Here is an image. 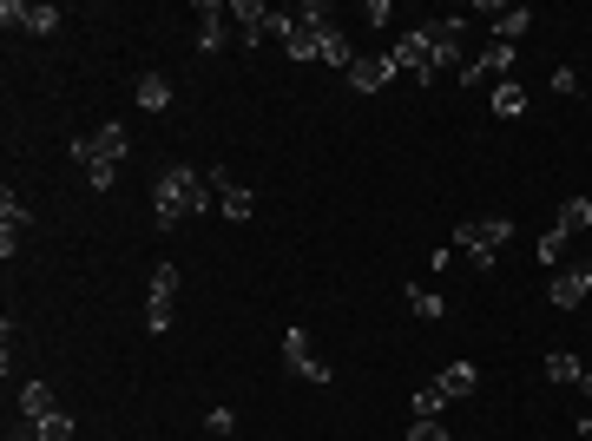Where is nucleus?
Instances as JSON below:
<instances>
[{
  "label": "nucleus",
  "mask_w": 592,
  "mask_h": 441,
  "mask_svg": "<svg viewBox=\"0 0 592 441\" xmlns=\"http://www.w3.org/2000/svg\"><path fill=\"white\" fill-rule=\"evenodd\" d=\"M435 389L448 395V402H461V395H474V389H481V369H474V363H448V369L435 376Z\"/></svg>",
  "instance_id": "nucleus-13"
},
{
  "label": "nucleus",
  "mask_w": 592,
  "mask_h": 441,
  "mask_svg": "<svg viewBox=\"0 0 592 441\" xmlns=\"http://www.w3.org/2000/svg\"><path fill=\"white\" fill-rule=\"evenodd\" d=\"M0 369H7V376H14V316H7V323H0Z\"/></svg>",
  "instance_id": "nucleus-33"
},
{
  "label": "nucleus",
  "mask_w": 592,
  "mask_h": 441,
  "mask_svg": "<svg viewBox=\"0 0 592 441\" xmlns=\"http://www.w3.org/2000/svg\"><path fill=\"white\" fill-rule=\"evenodd\" d=\"M211 172H191V165H165L158 172V185H152V218H158V231H172L178 218H198V211H211Z\"/></svg>",
  "instance_id": "nucleus-1"
},
{
  "label": "nucleus",
  "mask_w": 592,
  "mask_h": 441,
  "mask_svg": "<svg viewBox=\"0 0 592 441\" xmlns=\"http://www.w3.org/2000/svg\"><path fill=\"white\" fill-rule=\"evenodd\" d=\"M579 369H586V363H579L573 349H553V356L540 363V376H546V382H579Z\"/></svg>",
  "instance_id": "nucleus-22"
},
{
  "label": "nucleus",
  "mask_w": 592,
  "mask_h": 441,
  "mask_svg": "<svg viewBox=\"0 0 592 441\" xmlns=\"http://www.w3.org/2000/svg\"><path fill=\"white\" fill-rule=\"evenodd\" d=\"M408 441H454V435L441 422H415V428H408Z\"/></svg>",
  "instance_id": "nucleus-34"
},
{
  "label": "nucleus",
  "mask_w": 592,
  "mask_h": 441,
  "mask_svg": "<svg viewBox=\"0 0 592 441\" xmlns=\"http://www.w3.org/2000/svg\"><path fill=\"white\" fill-rule=\"evenodd\" d=\"M389 60H395V73H415L421 86H435V66H428V33H402L389 47Z\"/></svg>",
  "instance_id": "nucleus-7"
},
{
  "label": "nucleus",
  "mask_w": 592,
  "mask_h": 441,
  "mask_svg": "<svg viewBox=\"0 0 592 441\" xmlns=\"http://www.w3.org/2000/svg\"><path fill=\"white\" fill-rule=\"evenodd\" d=\"M204 428H211V435H237V409H211Z\"/></svg>",
  "instance_id": "nucleus-31"
},
{
  "label": "nucleus",
  "mask_w": 592,
  "mask_h": 441,
  "mask_svg": "<svg viewBox=\"0 0 592 441\" xmlns=\"http://www.w3.org/2000/svg\"><path fill=\"white\" fill-rule=\"evenodd\" d=\"M283 369L303 382H316V389H329V363L310 349V330H283Z\"/></svg>",
  "instance_id": "nucleus-4"
},
{
  "label": "nucleus",
  "mask_w": 592,
  "mask_h": 441,
  "mask_svg": "<svg viewBox=\"0 0 592 441\" xmlns=\"http://www.w3.org/2000/svg\"><path fill=\"white\" fill-rule=\"evenodd\" d=\"M441 409H448L441 389H415V422H441Z\"/></svg>",
  "instance_id": "nucleus-26"
},
{
  "label": "nucleus",
  "mask_w": 592,
  "mask_h": 441,
  "mask_svg": "<svg viewBox=\"0 0 592 441\" xmlns=\"http://www.w3.org/2000/svg\"><path fill=\"white\" fill-rule=\"evenodd\" d=\"M211 191H218V205H224V218H231V224L257 218V191H250L244 178H224V172H211Z\"/></svg>",
  "instance_id": "nucleus-8"
},
{
  "label": "nucleus",
  "mask_w": 592,
  "mask_h": 441,
  "mask_svg": "<svg viewBox=\"0 0 592 441\" xmlns=\"http://www.w3.org/2000/svg\"><path fill=\"white\" fill-rule=\"evenodd\" d=\"M389 79H395L389 53H356V66H349V86H356V93H382Z\"/></svg>",
  "instance_id": "nucleus-9"
},
{
  "label": "nucleus",
  "mask_w": 592,
  "mask_h": 441,
  "mask_svg": "<svg viewBox=\"0 0 592 441\" xmlns=\"http://www.w3.org/2000/svg\"><path fill=\"white\" fill-rule=\"evenodd\" d=\"M494 73H514V47H507V40H487V47L474 53L454 79H461V86H481V79H494Z\"/></svg>",
  "instance_id": "nucleus-5"
},
{
  "label": "nucleus",
  "mask_w": 592,
  "mask_h": 441,
  "mask_svg": "<svg viewBox=\"0 0 592 441\" xmlns=\"http://www.w3.org/2000/svg\"><path fill=\"white\" fill-rule=\"evenodd\" d=\"M145 330H152V336L172 330V303H145Z\"/></svg>",
  "instance_id": "nucleus-30"
},
{
  "label": "nucleus",
  "mask_w": 592,
  "mask_h": 441,
  "mask_svg": "<svg viewBox=\"0 0 592 441\" xmlns=\"http://www.w3.org/2000/svg\"><path fill=\"white\" fill-rule=\"evenodd\" d=\"M408 310H415L421 323H441V316H448V297H441V290H421V284H408Z\"/></svg>",
  "instance_id": "nucleus-19"
},
{
  "label": "nucleus",
  "mask_w": 592,
  "mask_h": 441,
  "mask_svg": "<svg viewBox=\"0 0 592 441\" xmlns=\"http://www.w3.org/2000/svg\"><path fill=\"white\" fill-rule=\"evenodd\" d=\"M27 7H33V0H0V20H7V27H20V33H27Z\"/></svg>",
  "instance_id": "nucleus-32"
},
{
  "label": "nucleus",
  "mask_w": 592,
  "mask_h": 441,
  "mask_svg": "<svg viewBox=\"0 0 592 441\" xmlns=\"http://www.w3.org/2000/svg\"><path fill=\"white\" fill-rule=\"evenodd\" d=\"M421 33H428V66H435V73H461V66H468V53H461L468 14H441L435 27H421Z\"/></svg>",
  "instance_id": "nucleus-2"
},
{
  "label": "nucleus",
  "mask_w": 592,
  "mask_h": 441,
  "mask_svg": "<svg viewBox=\"0 0 592 441\" xmlns=\"http://www.w3.org/2000/svg\"><path fill=\"white\" fill-rule=\"evenodd\" d=\"M125 152H132V139H125L119 119H112V126H99V132H73V139H66V158H73V165H93V158L125 165Z\"/></svg>",
  "instance_id": "nucleus-3"
},
{
  "label": "nucleus",
  "mask_w": 592,
  "mask_h": 441,
  "mask_svg": "<svg viewBox=\"0 0 592 441\" xmlns=\"http://www.w3.org/2000/svg\"><path fill=\"white\" fill-rule=\"evenodd\" d=\"M494 112L500 119H520V112H527V86H520V79H500L494 86Z\"/></svg>",
  "instance_id": "nucleus-21"
},
{
  "label": "nucleus",
  "mask_w": 592,
  "mask_h": 441,
  "mask_svg": "<svg viewBox=\"0 0 592 441\" xmlns=\"http://www.w3.org/2000/svg\"><path fill=\"white\" fill-rule=\"evenodd\" d=\"M145 290H152V303H172V297H178V270H172V264H158Z\"/></svg>",
  "instance_id": "nucleus-27"
},
{
  "label": "nucleus",
  "mask_w": 592,
  "mask_h": 441,
  "mask_svg": "<svg viewBox=\"0 0 592 441\" xmlns=\"http://www.w3.org/2000/svg\"><path fill=\"white\" fill-rule=\"evenodd\" d=\"M198 20H204V27H198V47L218 53L224 40H231V7H218V0H198Z\"/></svg>",
  "instance_id": "nucleus-11"
},
{
  "label": "nucleus",
  "mask_w": 592,
  "mask_h": 441,
  "mask_svg": "<svg viewBox=\"0 0 592 441\" xmlns=\"http://www.w3.org/2000/svg\"><path fill=\"white\" fill-rule=\"evenodd\" d=\"M53 409H60V402H53L47 382H20V415H27V422H40V415H53Z\"/></svg>",
  "instance_id": "nucleus-16"
},
{
  "label": "nucleus",
  "mask_w": 592,
  "mask_h": 441,
  "mask_svg": "<svg viewBox=\"0 0 592 441\" xmlns=\"http://www.w3.org/2000/svg\"><path fill=\"white\" fill-rule=\"evenodd\" d=\"M172 106V73H145L139 79V112H165Z\"/></svg>",
  "instance_id": "nucleus-15"
},
{
  "label": "nucleus",
  "mask_w": 592,
  "mask_h": 441,
  "mask_svg": "<svg viewBox=\"0 0 592 441\" xmlns=\"http://www.w3.org/2000/svg\"><path fill=\"white\" fill-rule=\"evenodd\" d=\"M316 60L336 66V73H349V66H356V47H349V33H343V27H329V33H323V47H316Z\"/></svg>",
  "instance_id": "nucleus-14"
},
{
  "label": "nucleus",
  "mask_w": 592,
  "mask_h": 441,
  "mask_svg": "<svg viewBox=\"0 0 592 441\" xmlns=\"http://www.w3.org/2000/svg\"><path fill=\"white\" fill-rule=\"evenodd\" d=\"M560 257H566V237H560V231H546V237H540V264H546V270H560Z\"/></svg>",
  "instance_id": "nucleus-29"
},
{
  "label": "nucleus",
  "mask_w": 592,
  "mask_h": 441,
  "mask_svg": "<svg viewBox=\"0 0 592 441\" xmlns=\"http://www.w3.org/2000/svg\"><path fill=\"white\" fill-rule=\"evenodd\" d=\"M560 237H579V231H592V198H566L560 205V224H553Z\"/></svg>",
  "instance_id": "nucleus-18"
},
{
  "label": "nucleus",
  "mask_w": 592,
  "mask_h": 441,
  "mask_svg": "<svg viewBox=\"0 0 592 441\" xmlns=\"http://www.w3.org/2000/svg\"><path fill=\"white\" fill-rule=\"evenodd\" d=\"M579 389H586V395H592V363H586V369H579Z\"/></svg>",
  "instance_id": "nucleus-35"
},
{
  "label": "nucleus",
  "mask_w": 592,
  "mask_h": 441,
  "mask_svg": "<svg viewBox=\"0 0 592 441\" xmlns=\"http://www.w3.org/2000/svg\"><path fill=\"white\" fill-rule=\"evenodd\" d=\"M79 172H86V185H93V191L119 185V165H112V158H93V165H79Z\"/></svg>",
  "instance_id": "nucleus-25"
},
{
  "label": "nucleus",
  "mask_w": 592,
  "mask_h": 441,
  "mask_svg": "<svg viewBox=\"0 0 592 441\" xmlns=\"http://www.w3.org/2000/svg\"><path fill=\"white\" fill-rule=\"evenodd\" d=\"M27 224H33V211H27V198H20V191H14V185H7V191H0V231H27Z\"/></svg>",
  "instance_id": "nucleus-20"
},
{
  "label": "nucleus",
  "mask_w": 592,
  "mask_h": 441,
  "mask_svg": "<svg viewBox=\"0 0 592 441\" xmlns=\"http://www.w3.org/2000/svg\"><path fill=\"white\" fill-rule=\"evenodd\" d=\"M586 297H592V264H579V270H553V284H546V303H553V310H579Z\"/></svg>",
  "instance_id": "nucleus-6"
},
{
  "label": "nucleus",
  "mask_w": 592,
  "mask_h": 441,
  "mask_svg": "<svg viewBox=\"0 0 592 441\" xmlns=\"http://www.w3.org/2000/svg\"><path fill=\"white\" fill-rule=\"evenodd\" d=\"M454 251H461V257H474V264H481V270H494L500 244H494V237H487V224L474 218V224H454Z\"/></svg>",
  "instance_id": "nucleus-10"
},
{
  "label": "nucleus",
  "mask_w": 592,
  "mask_h": 441,
  "mask_svg": "<svg viewBox=\"0 0 592 441\" xmlns=\"http://www.w3.org/2000/svg\"><path fill=\"white\" fill-rule=\"evenodd\" d=\"M60 7H27V33H60Z\"/></svg>",
  "instance_id": "nucleus-28"
},
{
  "label": "nucleus",
  "mask_w": 592,
  "mask_h": 441,
  "mask_svg": "<svg viewBox=\"0 0 592 441\" xmlns=\"http://www.w3.org/2000/svg\"><path fill=\"white\" fill-rule=\"evenodd\" d=\"M290 20H296V27H310V33H329V27H336V14H329L323 0H303V7H290Z\"/></svg>",
  "instance_id": "nucleus-23"
},
{
  "label": "nucleus",
  "mask_w": 592,
  "mask_h": 441,
  "mask_svg": "<svg viewBox=\"0 0 592 441\" xmlns=\"http://www.w3.org/2000/svg\"><path fill=\"white\" fill-rule=\"evenodd\" d=\"M487 14V33H494V40H507V47H514L520 33L533 27V7H481Z\"/></svg>",
  "instance_id": "nucleus-12"
},
{
  "label": "nucleus",
  "mask_w": 592,
  "mask_h": 441,
  "mask_svg": "<svg viewBox=\"0 0 592 441\" xmlns=\"http://www.w3.org/2000/svg\"><path fill=\"white\" fill-rule=\"evenodd\" d=\"M316 47H323V33H310V27H296V20H290V40H283V53H290V60H316Z\"/></svg>",
  "instance_id": "nucleus-24"
},
{
  "label": "nucleus",
  "mask_w": 592,
  "mask_h": 441,
  "mask_svg": "<svg viewBox=\"0 0 592 441\" xmlns=\"http://www.w3.org/2000/svg\"><path fill=\"white\" fill-rule=\"evenodd\" d=\"M27 441H73V415L53 409V415H40V422H27Z\"/></svg>",
  "instance_id": "nucleus-17"
}]
</instances>
